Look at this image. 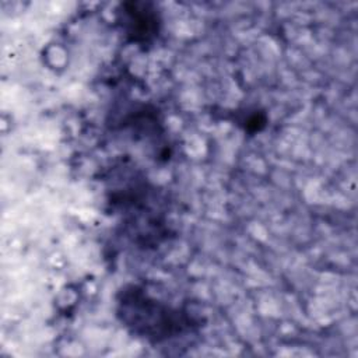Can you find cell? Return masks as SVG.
<instances>
[{"label": "cell", "mask_w": 358, "mask_h": 358, "mask_svg": "<svg viewBox=\"0 0 358 358\" xmlns=\"http://www.w3.org/2000/svg\"><path fill=\"white\" fill-rule=\"evenodd\" d=\"M140 4L134 3L130 8L123 11V22L127 32L136 41H147L155 34L157 29V15L147 10V7L138 8Z\"/></svg>", "instance_id": "2"}, {"label": "cell", "mask_w": 358, "mask_h": 358, "mask_svg": "<svg viewBox=\"0 0 358 358\" xmlns=\"http://www.w3.org/2000/svg\"><path fill=\"white\" fill-rule=\"evenodd\" d=\"M119 315L136 334L155 341L175 336L187 326L185 313L179 309L165 305L134 287L123 291Z\"/></svg>", "instance_id": "1"}]
</instances>
